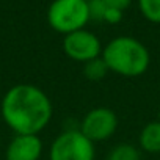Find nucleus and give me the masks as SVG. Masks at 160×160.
<instances>
[{
  "label": "nucleus",
  "mask_w": 160,
  "mask_h": 160,
  "mask_svg": "<svg viewBox=\"0 0 160 160\" xmlns=\"http://www.w3.org/2000/svg\"><path fill=\"white\" fill-rule=\"evenodd\" d=\"M158 121H160V108H158Z\"/></svg>",
  "instance_id": "15"
},
{
  "label": "nucleus",
  "mask_w": 160,
  "mask_h": 160,
  "mask_svg": "<svg viewBox=\"0 0 160 160\" xmlns=\"http://www.w3.org/2000/svg\"><path fill=\"white\" fill-rule=\"evenodd\" d=\"M107 5L104 0H88V14L90 21L94 22H104V16L107 13Z\"/></svg>",
  "instance_id": "12"
},
{
  "label": "nucleus",
  "mask_w": 160,
  "mask_h": 160,
  "mask_svg": "<svg viewBox=\"0 0 160 160\" xmlns=\"http://www.w3.org/2000/svg\"><path fill=\"white\" fill-rule=\"evenodd\" d=\"M101 57L104 58L110 72L127 78L143 75L151 63L148 47L132 36L113 38L102 49Z\"/></svg>",
  "instance_id": "2"
},
{
  "label": "nucleus",
  "mask_w": 160,
  "mask_h": 160,
  "mask_svg": "<svg viewBox=\"0 0 160 160\" xmlns=\"http://www.w3.org/2000/svg\"><path fill=\"white\" fill-rule=\"evenodd\" d=\"M143 18L152 24H160V0H138Z\"/></svg>",
  "instance_id": "11"
},
{
  "label": "nucleus",
  "mask_w": 160,
  "mask_h": 160,
  "mask_svg": "<svg viewBox=\"0 0 160 160\" xmlns=\"http://www.w3.org/2000/svg\"><path fill=\"white\" fill-rule=\"evenodd\" d=\"M42 141L38 135H14L5 149V160H39Z\"/></svg>",
  "instance_id": "7"
},
{
  "label": "nucleus",
  "mask_w": 160,
  "mask_h": 160,
  "mask_svg": "<svg viewBox=\"0 0 160 160\" xmlns=\"http://www.w3.org/2000/svg\"><path fill=\"white\" fill-rule=\"evenodd\" d=\"M105 160H141L140 149L130 143H119L112 148Z\"/></svg>",
  "instance_id": "9"
},
{
  "label": "nucleus",
  "mask_w": 160,
  "mask_h": 160,
  "mask_svg": "<svg viewBox=\"0 0 160 160\" xmlns=\"http://www.w3.org/2000/svg\"><path fill=\"white\" fill-rule=\"evenodd\" d=\"M0 112L5 124L16 135H38L49 126L53 107L39 87L18 83L5 93Z\"/></svg>",
  "instance_id": "1"
},
{
  "label": "nucleus",
  "mask_w": 160,
  "mask_h": 160,
  "mask_svg": "<svg viewBox=\"0 0 160 160\" xmlns=\"http://www.w3.org/2000/svg\"><path fill=\"white\" fill-rule=\"evenodd\" d=\"M140 149L148 154H160V121L148 122L138 137Z\"/></svg>",
  "instance_id": "8"
},
{
  "label": "nucleus",
  "mask_w": 160,
  "mask_h": 160,
  "mask_svg": "<svg viewBox=\"0 0 160 160\" xmlns=\"http://www.w3.org/2000/svg\"><path fill=\"white\" fill-rule=\"evenodd\" d=\"M80 132L94 144L108 140L118 129V116L108 107L91 108L80 122Z\"/></svg>",
  "instance_id": "5"
},
{
  "label": "nucleus",
  "mask_w": 160,
  "mask_h": 160,
  "mask_svg": "<svg viewBox=\"0 0 160 160\" xmlns=\"http://www.w3.org/2000/svg\"><path fill=\"white\" fill-rule=\"evenodd\" d=\"M122 21V11L121 10H116V8H107V13L104 16V22L107 24H119Z\"/></svg>",
  "instance_id": "13"
},
{
  "label": "nucleus",
  "mask_w": 160,
  "mask_h": 160,
  "mask_svg": "<svg viewBox=\"0 0 160 160\" xmlns=\"http://www.w3.org/2000/svg\"><path fill=\"white\" fill-rule=\"evenodd\" d=\"M47 22L64 36L85 28L90 22L88 0H53L47 10Z\"/></svg>",
  "instance_id": "3"
},
{
  "label": "nucleus",
  "mask_w": 160,
  "mask_h": 160,
  "mask_svg": "<svg viewBox=\"0 0 160 160\" xmlns=\"http://www.w3.org/2000/svg\"><path fill=\"white\" fill-rule=\"evenodd\" d=\"M102 44L101 39L85 28L72 32L64 36L63 39V50L68 58L78 61V63H87L102 55Z\"/></svg>",
  "instance_id": "6"
},
{
  "label": "nucleus",
  "mask_w": 160,
  "mask_h": 160,
  "mask_svg": "<svg viewBox=\"0 0 160 160\" xmlns=\"http://www.w3.org/2000/svg\"><path fill=\"white\" fill-rule=\"evenodd\" d=\"M108 72H110V69L105 64L102 57H98V58L87 61L83 64V75L88 80H91V82H99V80H102Z\"/></svg>",
  "instance_id": "10"
},
{
  "label": "nucleus",
  "mask_w": 160,
  "mask_h": 160,
  "mask_svg": "<svg viewBox=\"0 0 160 160\" xmlns=\"http://www.w3.org/2000/svg\"><path fill=\"white\" fill-rule=\"evenodd\" d=\"M104 2H105V5L108 8H116V10L124 11V10L129 8V5L132 3V0H104Z\"/></svg>",
  "instance_id": "14"
},
{
  "label": "nucleus",
  "mask_w": 160,
  "mask_h": 160,
  "mask_svg": "<svg viewBox=\"0 0 160 160\" xmlns=\"http://www.w3.org/2000/svg\"><path fill=\"white\" fill-rule=\"evenodd\" d=\"M94 143L80 129H69L55 137L49 149V160H94Z\"/></svg>",
  "instance_id": "4"
}]
</instances>
